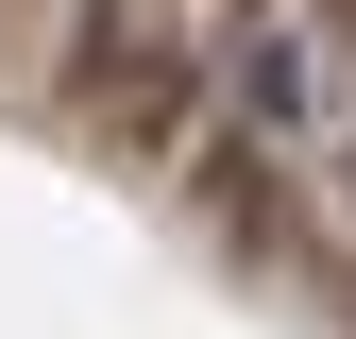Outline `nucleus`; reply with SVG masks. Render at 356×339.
<instances>
[{"mask_svg":"<svg viewBox=\"0 0 356 339\" xmlns=\"http://www.w3.org/2000/svg\"><path fill=\"white\" fill-rule=\"evenodd\" d=\"M238 102H254V136H323V51H305V34H254Z\"/></svg>","mask_w":356,"mask_h":339,"instance_id":"f257e3e1","label":"nucleus"}]
</instances>
